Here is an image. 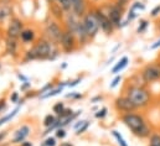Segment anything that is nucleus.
<instances>
[{"label": "nucleus", "instance_id": "f257e3e1", "mask_svg": "<svg viewBox=\"0 0 160 146\" xmlns=\"http://www.w3.org/2000/svg\"><path fill=\"white\" fill-rule=\"evenodd\" d=\"M61 55L58 45L52 43L46 37L39 38L30 48L22 55V62L28 63L31 61H55Z\"/></svg>", "mask_w": 160, "mask_h": 146}, {"label": "nucleus", "instance_id": "f03ea898", "mask_svg": "<svg viewBox=\"0 0 160 146\" xmlns=\"http://www.w3.org/2000/svg\"><path fill=\"white\" fill-rule=\"evenodd\" d=\"M120 121L130 130V133L134 136H137L139 139H148L153 134L152 128L148 125V121L139 113L133 111V113H128V114H122Z\"/></svg>", "mask_w": 160, "mask_h": 146}, {"label": "nucleus", "instance_id": "7ed1b4c3", "mask_svg": "<svg viewBox=\"0 0 160 146\" xmlns=\"http://www.w3.org/2000/svg\"><path fill=\"white\" fill-rule=\"evenodd\" d=\"M124 94L134 103L138 110L148 108L153 99L152 92L144 85H127Z\"/></svg>", "mask_w": 160, "mask_h": 146}, {"label": "nucleus", "instance_id": "20e7f679", "mask_svg": "<svg viewBox=\"0 0 160 146\" xmlns=\"http://www.w3.org/2000/svg\"><path fill=\"white\" fill-rule=\"evenodd\" d=\"M63 25L62 22L52 19V17H48L46 21H45V26H43V37H46L48 41H51L52 43L55 45H58L60 43V40L62 37L63 34Z\"/></svg>", "mask_w": 160, "mask_h": 146}, {"label": "nucleus", "instance_id": "39448f33", "mask_svg": "<svg viewBox=\"0 0 160 146\" xmlns=\"http://www.w3.org/2000/svg\"><path fill=\"white\" fill-rule=\"evenodd\" d=\"M103 12L109 17L111 22L113 24V26L116 29H122V24H123V12H124V9L118 6L116 2H108V4H104L103 6H99Z\"/></svg>", "mask_w": 160, "mask_h": 146}, {"label": "nucleus", "instance_id": "423d86ee", "mask_svg": "<svg viewBox=\"0 0 160 146\" xmlns=\"http://www.w3.org/2000/svg\"><path fill=\"white\" fill-rule=\"evenodd\" d=\"M82 21H83V25L87 30V34L91 40H93L94 37L97 36L101 31V27H99V22H98V19L96 16V12H94V9H89L83 16H82Z\"/></svg>", "mask_w": 160, "mask_h": 146}, {"label": "nucleus", "instance_id": "0eeeda50", "mask_svg": "<svg viewBox=\"0 0 160 146\" xmlns=\"http://www.w3.org/2000/svg\"><path fill=\"white\" fill-rule=\"evenodd\" d=\"M58 47H60L61 52H63L66 55H70V53H73L80 47V45H78L77 37L75 34H72L68 30H63L62 37H61L60 43H58Z\"/></svg>", "mask_w": 160, "mask_h": 146}, {"label": "nucleus", "instance_id": "6e6552de", "mask_svg": "<svg viewBox=\"0 0 160 146\" xmlns=\"http://www.w3.org/2000/svg\"><path fill=\"white\" fill-rule=\"evenodd\" d=\"M24 29H25V27H24V21H22L20 17L14 16V17H11L10 21L6 24L5 37H10V38L19 40Z\"/></svg>", "mask_w": 160, "mask_h": 146}, {"label": "nucleus", "instance_id": "1a4fd4ad", "mask_svg": "<svg viewBox=\"0 0 160 146\" xmlns=\"http://www.w3.org/2000/svg\"><path fill=\"white\" fill-rule=\"evenodd\" d=\"M140 74L145 83H154L160 80V62L148 63L147 66H144Z\"/></svg>", "mask_w": 160, "mask_h": 146}, {"label": "nucleus", "instance_id": "9d476101", "mask_svg": "<svg viewBox=\"0 0 160 146\" xmlns=\"http://www.w3.org/2000/svg\"><path fill=\"white\" fill-rule=\"evenodd\" d=\"M94 12H96V16L98 19V22H99V27H101V31L106 35H112L116 30V27L113 26V24L111 22L109 17L103 12V10L101 7H94Z\"/></svg>", "mask_w": 160, "mask_h": 146}, {"label": "nucleus", "instance_id": "9b49d317", "mask_svg": "<svg viewBox=\"0 0 160 146\" xmlns=\"http://www.w3.org/2000/svg\"><path fill=\"white\" fill-rule=\"evenodd\" d=\"M114 108L116 110L120 113V114H128V113H133L137 111V107L134 105V103L124 94V95H119L114 99Z\"/></svg>", "mask_w": 160, "mask_h": 146}, {"label": "nucleus", "instance_id": "f8f14e48", "mask_svg": "<svg viewBox=\"0 0 160 146\" xmlns=\"http://www.w3.org/2000/svg\"><path fill=\"white\" fill-rule=\"evenodd\" d=\"M14 17L12 0H0V25H6Z\"/></svg>", "mask_w": 160, "mask_h": 146}, {"label": "nucleus", "instance_id": "ddd939ff", "mask_svg": "<svg viewBox=\"0 0 160 146\" xmlns=\"http://www.w3.org/2000/svg\"><path fill=\"white\" fill-rule=\"evenodd\" d=\"M4 46H5V53L12 58H18L20 56L19 53V40L10 38V37H4Z\"/></svg>", "mask_w": 160, "mask_h": 146}, {"label": "nucleus", "instance_id": "4468645a", "mask_svg": "<svg viewBox=\"0 0 160 146\" xmlns=\"http://www.w3.org/2000/svg\"><path fill=\"white\" fill-rule=\"evenodd\" d=\"M31 134V126L28 124L21 125L15 133H14V138L11 140V144L14 145H20L21 143H24L26 140V138Z\"/></svg>", "mask_w": 160, "mask_h": 146}, {"label": "nucleus", "instance_id": "2eb2a0df", "mask_svg": "<svg viewBox=\"0 0 160 146\" xmlns=\"http://www.w3.org/2000/svg\"><path fill=\"white\" fill-rule=\"evenodd\" d=\"M71 7H72L71 11L80 17H82L89 10L87 0H71Z\"/></svg>", "mask_w": 160, "mask_h": 146}, {"label": "nucleus", "instance_id": "dca6fc26", "mask_svg": "<svg viewBox=\"0 0 160 146\" xmlns=\"http://www.w3.org/2000/svg\"><path fill=\"white\" fill-rule=\"evenodd\" d=\"M48 7H50V17H52V19L62 22L63 19H65V15H66L65 10L57 2H55V1L48 2Z\"/></svg>", "mask_w": 160, "mask_h": 146}, {"label": "nucleus", "instance_id": "f3484780", "mask_svg": "<svg viewBox=\"0 0 160 146\" xmlns=\"http://www.w3.org/2000/svg\"><path fill=\"white\" fill-rule=\"evenodd\" d=\"M22 43L25 45H31V43H35L38 41V32L35 29L32 27H28V29H24L21 35H20V38H19Z\"/></svg>", "mask_w": 160, "mask_h": 146}, {"label": "nucleus", "instance_id": "a211bd4d", "mask_svg": "<svg viewBox=\"0 0 160 146\" xmlns=\"http://www.w3.org/2000/svg\"><path fill=\"white\" fill-rule=\"evenodd\" d=\"M128 62H129V58L127 57V56H123L120 60H118L117 61V63L112 67V70H111V74H118V73H120L127 66H128Z\"/></svg>", "mask_w": 160, "mask_h": 146}, {"label": "nucleus", "instance_id": "6ab92c4d", "mask_svg": "<svg viewBox=\"0 0 160 146\" xmlns=\"http://www.w3.org/2000/svg\"><path fill=\"white\" fill-rule=\"evenodd\" d=\"M19 111H20V105H18V107L12 110V111H10V113H8V114L2 115V116L0 118V126H2L4 124H6V123H9L11 119H14Z\"/></svg>", "mask_w": 160, "mask_h": 146}, {"label": "nucleus", "instance_id": "aec40b11", "mask_svg": "<svg viewBox=\"0 0 160 146\" xmlns=\"http://www.w3.org/2000/svg\"><path fill=\"white\" fill-rule=\"evenodd\" d=\"M63 92V87H60V85H56L55 88H52L48 93H46V94H43V95H41L40 98L41 99H48V98H52V97H56V95H58L60 93H62Z\"/></svg>", "mask_w": 160, "mask_h": 146}, {"label": "nucleus", "instance_id": "412c9836", "mask_svg": "<svg viewBox=\"0 0 160 146\" xmlns=\"http://www.w3.org/2000/svg\"><path fill=\"white\" fill-rule=\"evenodd\" d=\"M111 133H112L113 138L117 140V143H118V145L119 146H129L128 145V143L125 141V139L122 136V134H120L119 131H117V130H112Z\"/></svg>", "mask_w": 160, "mask_h": 146}, {"label": "nucleus", "instance_id": "4be33fe9", "mask_svg": "<svg viewBox=\"0 0 160 146\" xmlns=\"http://www.w3.org/2000/svg\"><path fill=\"white\" fill-rule=\"evenodd\" d=\"M53 1L57 2L65 10V12H70L72 10V7H71V0H53Z\"/></svg>", "mask_w": 160, "mask_h": 146}, {"label": "nucleus", "instance_id": "5701e85b", "mask_svg": "<svg viewBox=\"0 0 160 146\" xmlns=\"http://www.w3.org/2000/svg\"><path fill=\"white\" fill-rule=\"evenodd\" d=\"M149 146H160V133H153L149 136Z\"/></svg>", "mask_w": 160, "mask_h": 146}, {"label": "nucleus", "instance_id": "b1692460", "mask_svg": "<svg viewBox=\"0 0 160 146\" xmlns=\"http://www.w3.org/2000/svg\"><path fill=\"white\" fill-rule=\"evenodd\" d=\"M149 27V21L148 20H140L139 21V25H138V29H137V34H144L147 31V29Z\"/></svg>", "mask_w": 160, "mask_h": 146}, {"label": "nucleus", "instance_id": "393cba45", "mask_svg": "<svg viewBox=\"0 0 160 146\" xmlns=\"http://www.w3.org/2000/svg\"><path fill=\"white\" fill-rule=\"evenodd\" d=\"M65 108H66V107H65V103H63V102H57L56 104H53V107H52V111H53V114H55V115H57V116H58V115L65 110Z\"/></svg>", "mask_w": 160, "mask_h": 146}, {"label": "nucleus", "instance_id": "a878e982", "mask_svg": "<svg viewBox=\"0 0 160 146\" xmlns=\"http://www.w3.org/2000/svg\"><path fill=\"white\" fill-rule=\"evenodd\" d=\"M89 125H91V121H89V120H86L82 126H80L77 130H75V135H76V136H80L82 134H84V133L87 131V129L89 128Z\"/></svg>", "mask_w": 160, "mask_h": 146}, {"label": "nucleus", "instance_id": "bb28decb", "mask_svg": "<svg viewBox=\"0 0 160 146\" xmlns=\"http://www.w3.org/2000/svg\"><path fill=\"white\" fill-rule=\"evenodd\" d=\"M52 88H55V84H53L52 82H48V83H46V84H45V85H43V87L41 88L40 90L38 92V94H39V95L41 97V95H43V94L48 93V92H50V90H51Z\"/></svg>", "mask_w": 160, "mask_h": 146}, {"label": "nucleus", "instance_id": "cd10ccee", "mask_svg": "<svg viewBox=\"0 0 160 146\" xmlns=\"http://www.w3.org/2000/svg\"><path fill=\"white\" fill-rule=\"evenodd\" d=\"M40 146H57V139L56 136H48L45 139V141Z\"/></svg>", "mask_w": 160, "mask_h": 146}, {"label": "nucleus", "instance_id": "c85d7f7f", "mask_svg": "<svg viewBox=\"0 0 160 146\" xmlns=\"http://www.w3.org/2000/svg\"><path fill=\"white\" fill-rule=\"evenodd\" d=\"M107 114H108V109L106 108V107H102L101 109H98L96 113H94V118H97V119H104L106 116H107Z\"/></svg>", "mask_w": 160, "mask_h": 146}, {"label": "nucleus", "instance_id": "c756f323", "mask_svg": "<svg viewBox=\"0 0 160 146\" xmlns=\"http://www.w3.org/2000/svg\"><path fill=\"white\" fill-rule=\"evenodd\" d=\"M66 135H67V131H66V129L65 128H57L56 130H55V136H56V139H65L66 138Z\"/></svg>", "mask_w": 160, "mask_h": 146}, {"label": "nucleus", "instance_id": "7c9ffc66", "mask_svg": "<svg viewBox=\"0 0 160 146\" xmlns=\"http://www.w3.org/2000/svg\"><path fill=\"white\" fill-rule=\"evenodd\" d=\"M75 111L71 109V108H65V110L58 115V118L60 119H66V118H68V116H71L72 114H73Z\"/></svg>", "mask_w": 160, "mask_h": 146}, {"label": "nucleus", "instance_id": "2f4dec72", "mask_svg": "<svg viewBox=\"0 0 160 146\" xmlns=\"http://www.w3.org/2000/svg\"><path fill=\"white\" fill-rule=\"evenodd\" d=\"M120 82H122V75H116V77L113 78V80L111 82L109 88H111V89H114L116 87H118V85H119Z\"/></svg>", "mask_w": 160, "mask_h": 146}, {"label": "nucleus", "instance_id": "473e14b6", "mask_svg": "<svg viewBox=\"0 0 160 146\" xmlns=\"http://www.w3.org/2000/svg\"><path fill=\"white\" fill-rule=\"evenodd\" d=\"M66 98L77 100V99H82V98H83V94H81L78 92H71L70 94H66Z\"/></svg>", "mask_w": 160, "mask_h": 146}, {"label": "nucleus", "instance_id": "72a5a7b5", "mask_svg": "<svg viewBox=\"0 0 160 146\" xmlns=\"http://www.w3.org/2000/svg\"><path fill=\"white\" fill-rule=\"evenodd\" d=\"M130 7H133V9L137 10V11H138V10H142V11L145 10V5H144L143 2H140V1H135V2H133Z\"/></svg>", "mask_w": 160, "mask_h": 146}, {"label": "nucleus", "instance_id": "f704fd0d", "mask_svg": "<svg viewBox=\"0 0 160 146\" xmlns=\"http://www.w3.org/2000/svg\"><path fill=\"white\" fill-rule=\"evenodd\" d=\"M82 77H78V78H76V79H73V80H70L68 83H67V87L68 88H73V87H77L78 84H80L81 82H82Z\"/></svg>", "mask_w": 160, "mask_h": 146}, {"label": "nucleus", "instance_id": "c9c22d12", "mask_svg": "<svg viewBox=\"0 0 160 146\" xmlns=\"http://www.w3.org/2000/svg\"><path fill=\"white\" fill-rule=\"evenodd\" d=\"M10 100H11V103L18 104L19 100H20V94H19L18 92H12V93L10 94Z\"/></svg>", "mask_w": 160, "mask_h": 146}, {"label": "nucleus", "instance_id": "e433bc0d", "mask_svg": "<svg viewBox=\"0 0 160 146\" xmlns=\"http://www.w3.org/2000/svg\"><path fill=\"white\" fill-rule=\"evenodd\" d=\"M159 15H160V5H157L155 7L152 9V11H150V16H152V17H158Z\"/></svg>", "mask_w": 160, "mask_h": 146}, {"label": "nucleus", "instance_id": "4c0bfd02", "mask_svg": "<svg viewBox=\"0 0 160 146\" xmlns=\"http://www.w3.org/2000/svg\"><path fill=\"white\" fill-rule=\"evenodd\" d=\"M31 88V83L28 80V82H24V83H21V85H20V89L22 90V92H26L28 89H30Z\"/></svg>", "mask_w": 160, "mask_h": 146}, {"label": "nucleus", "instance_id": "58836bf2", "mask_svg": "<svg viewBox=\"0 0 160 146\" xmlns=\"http://www.w3.org/2000/svg\"><path fill=\"white\" fill-rule=\"evenodd\" d=\"M128 1H129V0H114V2H116V4L118 5V6H120V7H123V9H124V7L127 6Z\"/></svg>", "mask_w": 160, "mask_h": 146}, {"label": "nucleus", "instance_id": "ea45409f", "mask_svg": "<svg viewBox=\"0 0 160 146\" xmlns=\"http://www.w3.org/2000/svg\"><path fill=\"white\" fill-rule=\"evenodd\" d=\"M16 77H18V79H19V80H21V83H24V82H28V80H29V78H28L26 75L21 74V73H18V74H16Z\"/></svg>", "mask_w": 160, "mask_h": 146}, {"label": "nucleus", "instance_id": "a19ab883", "mask_svg": "<svg viewBox=\"0 0 160 146\" xmlns=\"http://www.w3.org/2000/svg\"><path fill=\"white\" fill-rule=\"evenodd\" d=\"M84 121H86V120H77V121H76V124H73V125H72V128H73L75 130H77L80 126H82V125L84 124Z\"/></svg>", "mask_w": 160, "mask_h": 146}, {"label": "nucleus", "instance_id": "79ce46f5", "mask_svg": "<svg viewBox=\"0 0 160 146\" xmlns=\"http://www.w3.org/2000/svg\"><path fill=\"white\" fill-rule=\"evenodd\" d=\"M101 100H103L102 95H96V97L91 98V103H97V102H101Z\"/></svg>", "mask_w": 160, "mask_h": 146}, {"label": "nucleus", "instance_id": "37998d69", "mask_svg": "<svg viewBox=\"0 0 160 146\" xmlns=\"http://www.w3.org/2000/svg\"><path fill=\"white\" fill-rule=\"evenodd\" d=\"M159 47H160V38L157 40L153 45H150V50H157V48H159Z\"/></svg>", "mask_w": 160, "mask_h": 146}, {"label": "nucleus", "instance_id": "c03bdc74", "mask_svg": "<svg viewBox=\"0 0 160 146\" xmlns=\"http://www.w3.org/2000/svg\"><path fill=\"white\" fill-rule=\"evenodd\" d=\"M5 108H6V100L5 99H1L0 100V113L5 109Z\"/></svg>", "mask_w": 160, "mask_h": 146}, {"label": "nucleus", "instance_id": "a18cd8bd", "mask_svg": "<svg viewBox=\"0 0 160 146\" xmlns=\"http://www.w3.org/2000/svg\"><path fill=\"white\" fill-rule=\"evenodd\" d=\"M6 136H8V131H0V143H2Z\"/></svg>", "mask_w": 160, "mask_h": 146}, {"label": "nucleus", "instance_id": "49530a36", "mask_svg": "<svg viewBox=\"0 0 160 146\" xmlns=\"http://www.w3.org/2000/svg\"><path fill=\"white\" fill-rule=\"evenodd\" d=\"M20 146H34V144L31 143V141H28V140H25L24 143H21Z\"/></svg>", "mask_w": 160, "mask_h": 146}, {"label": "nucleus", "instance_id": "de8ad7c7", "mask_svg": "<svg viewBox=\"0 0 160 146\" xmlns=\"http://www.w3.org/2000/svg\"><path fill=\"white\" fill-rule=\"evenodd\" d=\"M60 146H75L72 143H70V141H65V143H61Z\"/></svg>", "mask_w": 160, "mask_h": 146}, {"label": "nucleus", "instance_id": "09e8293b", "mask_svg": "<svg viewBox=\"0 0 160 146\" xmlns=\"http://www.w3.org/2000/svg\"><path fill=\"white\" fill-rule=\"evenodd\" d=\"M66 67H67V62H63V63L61 65V67H60V68H61V70H65Z\"/></svg>", "mask_w": 160, "mask_h": 146}, {"label": "nucleus", "instance_id": "8fccbe9b", "mask_svg": "<svg viewBox=\"0 0 160 146\" xmlns=\"http://www.w3.org/2000/svg\"><path fill=\"white\" fill-rule=\"evenodd\" d=\"M1 37H2V36H1V32H0V40H1Z\"/></svg>", "mask_w": 160, "mask_h": 146}, {"label": "nucleus", "instance_id": "3c124183", "mask_svg": "<svg viewBox=\"0 0 160 146\" xmlns=\"http://www.w3.org/2000/svg\"><path fill=\"white\" fill-rule=\"evenodd\" d=\"M0 68H1V66H0Z\"/></svg>", "mask_w": 160, "mask_h": 146}]
</instances>
